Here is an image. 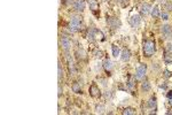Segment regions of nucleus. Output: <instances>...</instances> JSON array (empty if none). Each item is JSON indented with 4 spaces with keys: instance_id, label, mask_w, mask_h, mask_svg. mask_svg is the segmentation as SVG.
Segmentation results:
<instances>
[{
    "instance_id": "nucleus-1",
    "label": "nucleus",
    "mask_w": 172,
    "mask_h": 115,
    "mask_svg": "<svg viewBox=\"0 0 172 115\" xmlns=\"http://www.w3.org/2000/svg\"><path fill=\"white\" fill-rule=\"evenodd\" d=\"M142 51H144V55L146 58H150L151 55L156 52V44L155 41L151 39H147L144 41V46H142Z\"/></svg>"
},
{
    "instance_id": "nucleus-2",
    "label": "nucleus",
    "mask_w": 172,
    "mask_h": 115,
    "mask_svg": "<svg viewBox=\"0 0 172 115\" xmlns=\"http://www.w3.org/2000/svg\"><path fill=\"white\" fill-rule=\"evenodd\" d=\"M70 30L72 32H77L79 30H82L83 28V19L79 15H72L71 19H70Z\"/></svg>"
},
{
    "instance_id": "nucleus-3",
    "label": "nucleus",
    "mask_w": 172,
    "mask_h": 115,
    "mask_svg": "<svg viewBox=\"0 0 172 115\" xmlns=\"http://www.w3.org/2000/svg\"><path fill=\"white\" fill-rule=\"evenodd\" d=\"M146 71H147V66H146V63H141L139 67L137 68V70H136V78L137 80H142L144 77V75H146Z\"/></svg>"
},
{
    "instance_id": "nucleus-4",
    "label": "nucleus",
    "mask_w": 172,
    "mask_h": 115,
    "mask_svg": "<svg viewBox=\"0 0 172 115\" xmlns=\"http://www.w3.org/2000/svg\"><path fill=\"white\" fill-rule=\"evenodd\" d=\"M85 0H75L74 4H72V7L76 12H84L85 11Z\"/></svg>"
},
{
    "instance_id": "nucleus-5",
    "label": "nucleus",
    "mask_w": 172,
    "mask_h": 115,
    "mask_svg": "<svg viewBox=\"0 0 172 115\" xmlns=\"http://www.w3.org/2000/svg\"><path fill=\"white\" fill-rule=\"evenodd\" d=\"M89 95H91V97H93V98H99L101 95V91H100V89H99V86L96 85L95 83H93L89 86Z\"/></svg>"
},
{
    "instance_id": "nucleus-6",
    "label": "nucleus",
    "mask_w": 172,
    "mask_h": 115,
    "mask_svg": "<svg viewBox=\"0 0 172 115\" xmlns=\"http://www.w3.org/2000/svg\"><path fill=\"white\" fill-rule=\"evenodd\" d=\"M107 23H108V26L111 29H118V28L121 27V24H122V22L118 20L117 17H109L107 20Z\"/></svg>"
},
{
    "instance_id": "nucleus-7",
    "label": "nucleus",
    "mask_w": 172,
    "mask_h": 115,
    "mask_svg": "<svg viewBox=\"0 0 172 115\" xmlns=\"http://www.w3.org/2000/svg\"><path fill=\"white\" fill-rule=\"evenodd\" d=\"M162 34L164 36L165 39H171L172 38V28L169 24H164L162 27Z\"/></svg>"
},
{
    "instance_id": "nucleus-8",
    "label": "nucleus",
    "mask_w": 172,
    "mask_h": 115,
    "mask_svg": "<svg viewBox=\"0 0 172 115\" xmlns=\"http://www.w3.org/2000/svg\"><path fill=\"white\" fill-rule=\"evenodd\" d=\"M61 44H62V47H63V50H64L66 52H69V48H70V46H71V41H70V39H69L68 36L62 35Z\"/></svg>"
},
{
    "instance_id": "nucleus-9",
    "label": "nucleus",
    "mask_w": 172,
    "mask_h": 115,
    "mask_svg": "<svg viewBox=\"0 0 172 115\" xmlns=\"http://www.w3.org/2000/svg\"><path fill=\"white\" fill-rule=\"evenodd\" d=\"M129 22H130V26L132 28H138L141 23V19H140L139 15H133V16H131Z\"/></svg>"
},
{
    "instance_id": "nucleus-10",
    "label": "nucleus",
    "mask_w": 172,
    "mask_h": 115,
    "mask_svg": "<svg viewBox=\"0 0 172 115\" xmlns=\"http://www.w3.org/2000/svg\"><path fill=\"white\" fill-rule=\"evenodd\" d=\"M150 11H151V6H150V4H148V2H144V4H142L141 7H140V13H141L142 16H147Z\"/></svg>"
},
{
    "instance_id": "nucleus-11",
    "label": "nucleus",
    "mask_w": 172,
    "mask_h": 115,
    "mask_svg": "<svg viewBox=\"0 0 172 115\" xmlns=\"http://www.w3.org/2000/svg\"><path fill=\"white\" fill-rule=\"evenodd\" d=\"M147 105H148L149 109L154 110V112H156V109H157V101H156V97H155V95H154V97H151L150 99L148 100V102H147Z\"/></svg>"
},
{
    "instance_id": "nucleus-12",
    "label": "nucleus",
    "mask_w": 172,
    "mask_h": 115,
    "mask_svg": "<svg viewBox=\"0 0 172 115\" xmlns=\"http://www.w3.org/2000/svg\"><path fill=\"white\" fill-rule=\"evenodd\" d=\"M121 59L122 61L124 62H126V61H129L131 59V52L129 48H124L123 51H122V54H121Z\"/></svg>"
},
{
    "instance_id": "nucleus-13",
    "label": "nucleus",
    "mask_w": 172,
    "mask_h": 115,
    "mask_svg": "<svg viewBox=\"0 0 172 115\" xmlns=\"http://www.w3.org/2000/svg\"><path fill=\"white\" fill-rule=\"evenodd\" d=\"M103 68H104V70L107 73H110L114 69V65H112V62L109 59H106V60L103 61Z\"/></svg>"
},
{
    "instance_id": "nucleus-14",
    "label": "nucleus",
    "mask_w": 172,
    "mask_h": 115,
    "mask_svg": "<svg viewBox=\"0 0 172 115\" xmlns=\"http://www.w3.org/2000/svg\"><path fill=\"white\" fill-rule=\"evenodd\" d=\"M75 54H76V58L78 59V60H85L86 59V52L83 50V48H78V50H76V52H75Z\"/></svg>"
},
{
    "instance_id": "nucleus-15",
    "label": "nucleus",
    "mask_w": 172,
    "mask_h": 115,
    "mask_svg": "<svg viewBox=\"0 0 172 115\" xmlns=\"http://www.w3.org/2000/svg\"><path fill=\"white\" fill-rule=\"evenodd\" d=\"M98 34V30L95 28H89V35H87V38H89V41H95V35Z\"/></svg>"
},
{
    "instance_id": "nucleus-16",
    "label": "nucleus",
    "mask_w": 172,
    "mask_h": 115,
    "mask_svg": "<svg viewBox=\"0 0 172 115\" xmlns=\"http://www.w3.org/2000/svg\"><path fill=\"white\" fill-rule=\"evenodd\" d=\"M89 1V8L93 11V12H95L99 9V2L96 1V0H87Z\"/></svg>"
},
{
    "instance_id": "nucleus-17",
    "label": "nucleus",
    "mask_w": 172,
    "mask_h": 115,
    "mask_svg": "<svg viewBox=\"0 0 172 115\" xmlns=\"http://www.w3.org/2000/svg\"><path fill=\"white\" fill-rule=\"evenodd\" d=\"M159 15H161V13H159V8L157 6L151 8V16H153V19H158Z\"/></svg>"
},
{
    "instance_id": "nucleus-18",
    "label": "nucleus",
    "mask_w": 172,
    "mask_h": 115,
    "mask_svg": "<svg viewBox=\"0 0 172 115\" xmlns=\"http://www.w3.org/2000/svg\"><path fill=\"white\" fill-rule=\"evenodd\" d=\"M71 90H72L75 93H82V88H80V84H79V83H74L72 86H71Z\"/></svg>"
},
{
    "instance_id": "nucleus-19",
    "label": "nucleus",
    "mask_w": 172,
    "mask_h": 115,
    "mask_svg": "<svg viewBox=\"0 0 172 115\" xmlns=\"http://www.w3.org/2000/svg\"><path fill=\"white\" fill-rule=\"evenodd\" d=\"M163 59H164L165 63H172V53H169V52H166V51H165Z\"/></svg>"
},
{
    "instance_id": "nucleus-20",
    "label": "nucleus",
    "mask_w": 172,
    "mask_h": 115,
    "mask_svg": "<svg viewBox=\"0 0 172 115\" xmlns=\"http://www.w3.org/2000/svg\"><path fill=\"white\" fill-rule=\"evenodd\" d=\"M141 89L144 90V92H148V91H150V84H149V82L148 81H144L141 83Z\"/></svg>"
},
{
    "instance_id": "nucleus-21",
    "label": "nucleus",
    "mask_w": 172,
    "mask_h": 115,
    "mask_svg": "<svg viewBox=\"0 0 172 115\" xmlns=\"http://www.w3.org/2000/svg\"><path fill=\"white\" fill-rule=\"evenodd\" d=\"M57 77H59V81L61 82L62 77H63V70H62V66H61V62L59 61V66H57Z\"/></svg>"
},
{
    "instance_id": "nucleus-22",
    "label": "nucleus",
    "mask_w": 172,
    "mask_h": 115,
    "mask_svg": "<svg viewBox=\"0 0 172 115\" xmlns=\"http://www.w3.org/2000/svg\"><path fill=\"white\" fill-rule=\"evenodd\" d=\"M95 110H96V113H99V114H103V113H104V110H106V107L100 104V105H96Z\"/></svg>"
},
{
    "instance_id": "nucleus-23",
    "label": "nucleus",
    "mask_w": 172,
    "mask_h": 115,
    "mask_svg": "<svg viewBox=\"0 0 172 115\" xmlns=\"http://www.w3.org/2000/svg\"><path fill=\"white\" fill-rule=\"evenodd\" d=\"M123 114L124 115H134V114H136V109H133V108H125L123 110Z\"/></svg>"
},
{
    "instance_id": "nucleus-24",
    "label": "nucleus",
    "mask_w": 172,
    "mask_h": 115,
    "mask_svg": "<svg viewBox=\"0 0 172 115\" xmlns=\"http://www.w3.org/2000/svg\"><path fill=\"white\" fill-rule=\"evenodd\" d=\"M111 48H112V55H114L115 58H117V56L119 55V48H118V46H116V45H112V46H111Z\"/></svg>"
},
{
    "instance_id": "nucleus-25",
    "label": "nucleus",
    "mask_w": 172,
    "mask_h": 115,
    "mask_svg": "<svg viewBox=\"0 0 172 115\" xmlns=\"http://www.w3.org/2000/svg\"><path fill=\"white\" fill-rule=\"evenodd\" d=\"M164 9L166 12H171L172 11V1L171 2H165L164 4Z\"/></svg>"
},
{
    "instance_id": "nucleus-26",
    "label": "nucleus",
    "mask_w": 172,
    "mask_h": 115,
    "mask_svg": "<svg viewBox=\"0 0 172 115\" xmlns=\"http://www.w3.org/2000/svg\"><path fill=\"white\" fill-rule=\"evenodd\" d=\"M165 51L169 52V53H172V43H168L166 46H165Z\"/></svg>"
},
{
    "instance_id": "nucleus-27",
    "label": "nucleus",
    "mask_w": 172,
    "mask_h": 115,
    "mask_svg": "<svg viewBox=\"0 0 172 115\" xmlns=\"http://www.w3.org/2000/svg\"><path fill=\"white\" fill-rule=\"evenodd\" d=\"M161 17H162L164 21L169 20V15H168V13H166V12H162V14H161Z\"/></svg>"
},
{
    "instance_id": "nucleus-28",
    "label": "nucleus",
    "mask_w": 172,
    "mask_h": 115,
    "mask_svg": "<svg viewBox=\"0 0 172 115\" xmlns=\"http://www.w3.org/2000/svg\"><path fill=\"white\" fill-rule=\"evenodd\" d=\"M168 99H169V104L172 106V91H169V93H168Z\"/></svg>"
},
{
    "instance_id": "nucleus-29",
    "label": "nucleus",
    "mask_w": 172,
    "mask_h": 115,
    "mask_svg": "<svg viewBox=\"0 0 172 115\" xmlns=\"http://www.w3.org/2000/svg\"><path fill=\"white\" fill-rule=\"evenodd\" d=\"M171 75H172V73L170 71V70H164V76L166 77V78H169Z\"/></svg>"
},
{
    "instance_id": "nucleus-30",
    "label": "nucleus",
    "mask_w": 172,
    "mask_h": 115,
    "mask_svg": "<svg viewBox=\"0 0 172 115\" xmlns=\"http://www.w3.org/2000/svg\"><path fill=\"white\" fill-rule=\"evenodd\" d=\"M57 95H59V98L62 95V88H61V84H59V92H57Z\"/></svg>"
},
{
    "instance_id": "nucleus-31",
    "label": "nucleus",
    "mask_w": 172,
    "mask_h": 115,
    "mask_svg": "<svg viewBox=\"0 0 172 115\" xmlns=\"http://www.w3.org/2000/svg\"><path fill=\"white\" fill-rule=\"evenodd\" d=\"M63 4H64V5H70V4H74V1H72V0H66Z\"/></svg>"
},
{
    "instance_id": "nucleus-32",
    "label": "nucleus",
    "mask_w": 172,
    "mask_h": 115,
    "mask_svg": "<svg viewBox=\"0 0 172 115\" xmlns=\"http://www.w3.org/2000/svg\"><path fill=\"white\" fill-rule=\"evenodd\" d=\"M117 1H118V2H121V4H126L129 0H117Z\"/></svg>"
},
{
    "instance_id": "nucleus-33",
    "label": "nucleus",
    "mask_w": 172,
    "mask_h": 115,
    "mask_svg": "<svg viewBox=\"0 0 172 115\" xmlns=\"http://www.w3.org/2000/svg\"><path fill=\"white\" fill-rule=\"evenodd\" d=\"M171 1H172V0H171Z\"/></svg>"
}]
</instances>
